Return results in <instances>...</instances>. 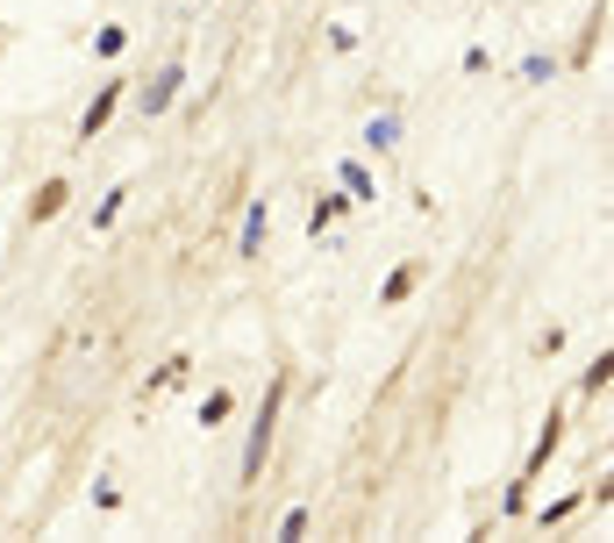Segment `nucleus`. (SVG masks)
Listing matches in <instances>:
<instances>
[{
    "instance_id": "obj_1",
    "label": "nucleus",
    "mask_w": 614,
    "mask_h": 543,
    "mask_svg": "<svg viewBox=\"0 0 614 543\" xmlns=\"http://www.w3.org/2000/svg\"><path fill=\"white\" fill-rule=\"evenodd\" d=\"M279 401H287V380H272V394H265V415H258V429H250V450H244V479H258V472H265V450H272V415H279Z\"/></svg>"
},
{
    "instance_id": "obj_2",
    "label": "nucleus",
    "mask_w": 614,
    "mask_h": 543,
    "mask_svg": "<svg viewBox=\"0 0 614 543\" xmlns=\"http://www.w3.org/2000/svg\"><path fill=\"white\" fill-rule=\"evenodd\" d=\"M115 100H122V79H108V86H100V94H94V108H86V115H79V143H86V136H100V129H108V115H115Z\"/></svg>"
},
{
    "instance_id": "obj_3",
    "label": "nucleus",
    "mask_w": 614,
    "mask_h": 543,
    "mask_svg": "<svg viewBox=\"0 0 614 543\" xmlns=\"http://www.w3.org/2000/svg\"><path fill=\"white\" fill-rule=\"evenodd\" d=\"M422 272H429L422 258H408V265H400V272H394V279H386V286H379V308H400V300H408V294H414V286H422Z\"/></svg>"
},
{
    "instance_id": "obj_4",
    "label": "nucleus",
    "mask_w": 614,
    "mask_h": 543,
    "mask_svg": "<svg viewBox=\"0 0 614 543\" xmlns=\"http://www.w3.org/2000/svg\"><path fill=\"white\" fill-rule=\"evenodd\" d=\"M65 201H72V179H51V187L36 193V207H29V230H43V222H51Z\"/></svg>"
},
{
    "instance_id": "obj_5",
    "label": "nucleus",
    "mask_w": 614,
    "mask_h": 543,
    "mask_svg": "<svg viewBox=\"0 0 614 543\" xmlns=\"http://www.w3.org/2000/svg\"><path fill=\"white\" fill-rule=\"evenodd\" d=\"M179 79H186V65H164V72H158V86H151V94H143V115H164V108H172Z\"/></svg>"
},
{
    "instance_id": "obj_6",
    "label": "nucleus",
    "mask_w": 614,
    "mask_h": 543,
    "mask_svg": "<svg viewBox=\"0 0 614 543\" xmlns=\"http://www.w3.org/2000/svg\"><path fill=\"white\" fill-rule=\"evenodd\" d=\"M229 415H236V394H229V386H215V394L201 401V429H222Z\"/></svg>"
},
{
    "instance_id": "obj_7",
    "label": "nucleus",
    "mask_w": 614,
    "mask_h": 543,
    "mask_svg": "<svg viewBox=\"0 0 614 543\" xmlns=\"http://www.w3.org/2000/svg\"><path fill=\"white\" fill-rule=\"evenodd\" d=\"M265 230H272V215H265V201H258V207L244 215V251H250V258L265 251Z\"/></svg>"
},
{
    "instance_id": "obj_8",
    "label": "nucleus",
    "mask_w": 614,
    "mask_h": 543,
    "mask_svg": "<svg viewBox=\"0 0 614 543\" xmlns=\"http://www.w3.org/2000/svg\"><path fill=\"white\" fill-rule=\"evenodd\" d=\"M343 187H351L343 201H371V193H379V187H371V172H365V164H343Z\"/></svg>"
},
{
    "instance_id": "obj_9",
    "label": "nucleus",
    "mask_w": 614,
    "mask_h": 543,
    "mask_svg": "<svg viewBox=\"0 0 614 543\" xmlns=\"http://www.w3.org/2000/svg\"><path fill=\"white\" fill-rule=\"evenodd\" d=\"M336 215H343V193H322V201H314V215H308V230L322 236V230H328V222H336Z\"/></svg>"
},
{
    "instance_id": "obj_10",
    "label": "nucleus",
    "mask_w": 614,
    "mask_h": 543,
    "mask_svg": "<svg viewBox=\"0 0 614 543\" xmlns=\"http://www.w3.org/2000/svg\"><path fill=\"white\" fill-rule=\"evenodd\" d=\"M122 201H129V187H115V193H100V207H94V230H108L115 215H122Z\"/></svg>"
},
{
    "instance_id": "obj_11",
    "label": "nucleus",
    "mask_w": 614,
    "mask_h": 543,
    "mask_svg": "<svg viewBox=\"0 0 614 543\" xmlns=\"http://www.w3.org/2000/svg\"><path fill=\"white\" fill-rule=\"evenodd\" d=\"M122 43H129V29H122V22H108V29H100V36H94V51H100V57H115V51H122Z\"/></svg>"
},
{
    "instance_id": "obj_12",
    "label": "nucleus",
    "mask_w": 614,
    "mask_h": 543,
    "mask_svg": "<svg viewBox=\"0 0 614 543\" xmlns=\"http://www.w3.org/2000/svg\"><path fill=\"white\" fill-rule=\"evenodd\" d=\"M607 380H614V358L601 351V365H593V372H586V394H607Z\"/></svg>"
}]
</instances>
